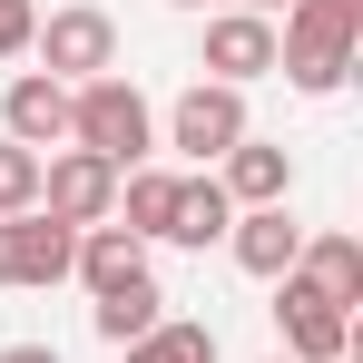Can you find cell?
<instances>
[{"mask_svg": "<svg viewBox=\"0 0 363 363\" xmlns=\"http://www.w3.org/2000/svg\"><path fill=\"white\" fill-rule=\"evenodd\" d=\"M0 128H10V147L50 157V147L69 138V89H60V79H40V69H20V79L0 89Z\"/></svg>", "mask_w": 363, "mask_h": 363, "instance_id": "cell-9", "label": "cell"}, {"mask_svg": "<svg viewBox=\"0 0 363 363\" xmlns=\"http://www.w3.org/2000/svg\"><path fill=\"white\" fill-rule=\"evenodd\" d=\"M236 138H245V89H216V79H196L177 108H167V147H186L196 167H216Z\"/></svg>", "mask_w": 363, "mask_h": 363, "instance_id": "cell-6", "label": "cell"}, {"mask_svg": "<svg viewBox=\"0 0 363 363\" xmlns=\"http://www.w3.org/2000/svg\"><path fill=\"white\" fill-rule=\"evenodd\" d=\"M226 226H236V206H226L216 167H206V177H177V206H167V245H226Z\"/></svg>", "mask_w": 363, "mask_h": 363, "instance_id": "cell-13", "label": "cell"}, {"mask_svg": "<svg viewBox=\"0 0 363 363\" xmlns=\"http://www.w3.org/2000/svg\"><path fill=\"white\" fill-rule=\"evenodd\" d=\"M0 363H60V354H50V344H10Z\"/></svg>", "mask_w": 363, "mask_h": 363, "instance_id": "cell-20", "label": "cell"}, {"mask_svg": "<svg viewBox=\"0 0 363 363\" xmlns=\"http://www.w3.org/2000/svg\"><path fill=\"white\" fill-rule=\"evenodd\" d=\"M30 206H40V157L0 138V216H30Z\"/></svg>", "mask_w": 363, "mask_h": 363, "instance_id": "cell-18", "label": "cell"}, {"mask_svg": "<svg viewBox=\"0 0 363 363\" xmlns=\"http://www.w3.org/2000/svg\"><path fill=\"white\" fill-rule=\"evenodd\" d=\"M275 363H285V354H275Z\"/></svg>", "mask_w": 363, "mask_h": 363, "instance_id": "cell-24", "label": "cell"}, {"mask_svg": "<svg viewBox=\"0 0 363 363\" xmlns=\"http://www.w3.org/2000/svg\"><path fill=\"white\" fill-rule=\"evenodd\" d=\"M344 363H354V354H344Z\"/></svg>", "mask_w": 363, "mask_h": 363, "instance_id": "cell-23", "label": "cell"}, {"mask_svg": "<svg viewBox=\"0 0 363 363\" xmlns=\"http://www.w3.org/2000/svg\"><path fill=\"white\" fill-rule=\"evenodd\" d=\"M167 206H177V177H167V167H128V177H118V206H108V216H118L138 245H157V236H167Z\"/></svg>", "mask_w": 363, "mask_h": 363, "instance_id": "cell-15", "label": "cell"}, {"mask_svg": "<svg viewBox=\"0 0 363 363\" xmlns=\"http://www.w3.org/2000/svg\"><path fill=\"white\" fill-rule=\"evenodd\" d=\"M69 265H79V236H69L60 216H0V285H60Z\"/></svg>", "mask_w": 363, "mask_h": 363, "instance_id": "cell-7", "label": "cell"}, {"mask_svg": "<svg viewBox=\"0 0 363 363\" xmlns=\"http://www.w3.org/2000/svg\"><path fill=\"white\" fill-rule=\"evenodd\" d=\"M186 10H206V0H186ZM216 10H226V0H216Z\"/></svg>", "mask_w": 363, "mask_h": 363, "instance_id": "cell-22", "label": "cell"}, {"mask_svg": "<svg viewBox=\"0 0 363 363\" xmlns=\"http://www.w3.org/2000/svg\"><path fill=\"white\" fill-rule=\"evenodd\" d=\"M30 50H40V79L89 89V79H108V69H118V20L79 0V10H50V20L30 30Z\"/></svg>", "mask_w": 363, "mask_h": 363, "instance_id": "cell-3", "label": "cell"}, {"mask_svg": "<svg viewBox=\"0 0 363 363\" xmlns=\"http://www.w3.org/2000/svg\"><path fill=\"white\" fill-rule=\"evenodd\" d=\"M354 40H363V0H285V30H275V69L295 89H344L354 69Z\"/></svg>", "mask_w": 363, "mask_h": 363, "instance_id": "cell-1", "label": "cell"}, {"mask_svg": "<svg viewBox=\"0 0 363 363\" xmlns=\"http://www.w3.org/2000/svg\"><path fill=\"white\" fill-rule=\"evenodd\" d=\"M295 275H304L324 304H344V314H354V304H363V245H354V236H304Z\"/></svg>", "mask_w": 363, "mask_h": 363, "instance_id": "cell-14", "label": "cell"}, {"mask_svg": "<svg viewBox=\"0 0 363 363\" xmlns=\"http://www.w3.org/2000/svg\"><path fill=\"white\" fill-rule=\"evenodd\" d=\"M69 147H89V157H108V167H138L147 147H157V118H147V99L128 89L118 69L108 79H89V89H69Z\"/></svg>", "mask_w": 363, "mask_h": 363, "instance_id": "cell-2", "label": "cell"}, {"mask_svg": "<svg viewBox=\"0 0 363 363\" xmlns=\"http://www.w3.org/2000/svg\"><path fill=\"white\" fill-rule=\"evenodd\" d=\"M275 324H285V363H344L354 354V314L324 304L304 275H275Z\"/></svg>", "mask_w": 363, "mask_h": 363, "instance_id": "cell-5", "label": "cell"}, {"mask_svg": "<svg viewBox=\"0 0 363 363\" xmlns=\"http://www.w3.org/2000/svg\"><path fill=\"white\" fill-rule=\"evenodd\" d=\"M226 10H275V0H226Z\"/></svg>", "mask_w": 363, "mask_h": 363, "instance_id": "cell-21", "label": "cell"}, {"mask_svg": "<svg viewBox=\"0 0 363 363\" xmlns=\"http://www.w3.org/2000/svg\"><path fill=\"white\" fill-rule=\"evenodd\" d=\"M30 30H40V0H0V60H30Z\"/></svg>", "mask_w": 363, "mask_h": 363, "instance_id": "cell-19", "label": "cell"}, {"mask_svg": "<svg viewBox=\"0 0 363 363\" xmlns=\"http://www.w3.org/2000/svg\"><path fill=\"white\" fill-rule=\"evenodd\" d=\"M275 69V20L265 10H216L206 20V79L216 89H245V79H265Z\"/></svg>", "mask_w": 363, "mask_h": 363, "instance_id": "cell-8", "label": "cell"}, {"mask_svg": "<svg viewBox=\"0 0 363 363\" xmlns=\"http://www.w3.org/2000/svg\"><path fill=\"white\" fill-rule=\"evenodd\" d=\"M226 245H236V265L255 275V285H275V275H295V255H304V226L285 216V206H236Z\"/></svg>", "mask_w": 363, "mask_h": 363, "instance_id": "cell-10", "label": "cell"}, {"mask_svg": "<svg viewBox=\"0 0 363 363\" xmlns=\"http://www.w3.org/2000/svg\"><path fill=\"white\" fill-rule=\"evenodd\" d=\"M128 363H216V324H157L128 344Z\"/></svg>", "mask_w": 363, "mask_h": 363, "instance_id": "cell-17", "label": "cell"}, {"mask_svg": "<svg viewBox=\"0 0 363 363\" xmlns=\"http://www.w3.org/2000/svg\"><path fill=\"white\" fill-rule=\"evenodd\" d=\"M108 206H118V167L108 157H89V147L40 157V216H60L69 236H79V226H108Z\"/></svg>", "mask_w": 363, "mask_h": 363, "instance_id": "cell-4", "label": "cell"}, {"mask_svg": "<svg viewBox=\"0 0 363 363\" xmlns=\"http://www.w3.org/2000/svg\"><path fill=\"white\" fill-rule=\"evenodd\" d=\"M89 324H99V344H138V334H157V324H167V295H157V275H147V285H128V295H99L89 304Z\"/></svg>", "mask_w": 363, "mask_h": 363, "instance_id": "cell-16", "label": "cell"}, {"mask_svg": "<svg viewBox=\"0 0 363 363\" xmlns=\"http://www.w3.org/2000/svg\"><path fill=\"white\" fill-rule=\"evenodd\" d=\"M216 167H226V177H216V186H226V206H285V186H295V157H285L275 138H255V128H245Z\"/></svg>", "mask_w": 363, "mask_h": 363, "instance_id": "cell-11", "label": "cell"}, {"mask_svg": "<svg viewBox=\"0 0 363 363\" xmlns=\"http://www.w3.org/2000/svg\"><path fill=\"white\" fill-rule=\"evenodd\" d=\"M89 295H128V285H147V245L128 236V226H79V265H69Z\"/></svg>", "mask_w": 363, "mask_h": 363, "instance_id": "cell-12", "label": "cell"}]
</instances>
